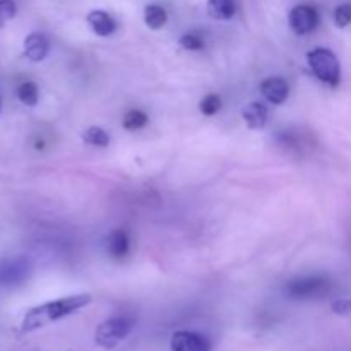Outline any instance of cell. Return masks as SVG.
I'll return each mask as SVG.
<instances>
[{"label":"cell","mask_w":351,"mask_h":351,"mask_svg":"<svg viewBox=\"0 0 351 351\" xmlns=\"http://www.w3.org/2000/svg\"><path fill=\"white\" fill-rule=\"evenodd\" d=\"M93 302L89 293H77L71 295V297L58 298V300L47 302V304L36 305V307L29 308L24 315L23 322H21V332H33L38 329L50 326L53 322L60 321V319L67 317V315L75 314L81 308L88 307Z\"/></svg>","instance_id":"cell-1"},{"label":"cell","mask_w":351,"mask_h":351,"mask_svg":"<svg viewBox=\"0 0 351 351\" xmlns=\"http://www.w3.org/2000/svg\"><path fill=\"white\" fill-rule=\"evenodd\" d=\"M307 64L315 77L329 86H338L341 79V67L339 60L329 48H314L307 53Z\"/></svg>","instance_id":"cell-2"},{"label":"cell","mask_w":351,"mask_h":351,"mask_svg":"<svg viewBox=\"0 0 351 351\" xmlns=\"http://www.w3.org/2000/svg\"><path fill=\"white\" fill-rule=\"evenodd\" d=\"M134 328V321L127 315L106 319L96 328L95 341L96 345L105 350H113L119 343H122L130 335Z\"/></svg>","instance_id":"cell-3"},{"label":"cell","mask_w":351,"mask_h":351,"mask_svg":"<svg viewBox=\"0 0 351 351\" xmlns=\"http://www.w3.org/2000/svg\"><path fill=\"white\" fill-rule=\"evenodd\" d=\"M283 291L291 300H312V298H321L328 293L329 281L321 276L297 278L287 283Z\"/></svg>","instance_id":"cell-4"},{"label":"cell","mask_w":351,"mask_h":351,"mask_svg":"<svg viewBox=\"0 0 351 351\" xmlns=\"http://www.w3.org/2000/svg\"><path fill=\"white\" fill-rule=\"evenodd\" d=\"M319 23H321V16H319L317 9L312 5H305V3L295 5L288 14V24L298 36H305V34L315 31Z\"/></svg>","instance_id":"cell-5"},{"label":"cell","mask_w":351,"mask_h":351,"mask_svg":"<svg viewBox=\"0 0 351 351\" xmlns=\"http://www.w3.org/2000/svg\"><path fill=\"white\" fill-rule=\"evenodd\" d=\"M171 351H211V343L202 335L192 331H177L170 339Z\"/></svg>","instance_id":"cell-6"},{"label":"cell","mask_w":351,"mask_h":351,"mask_svg":"<svg viewBox=\"0 0 351 351\" xmlns=\"http://www.w3.org/2000/svg\"><path fill=\"white\" fill-rule=\"evenodd\" d=\"M261 93L273 105H283L290 96V88L283 77L273 75V77H267L261 82Z\"/></svg>","instance_id":"cell-7"},{"label":"cell","mask_w":351,"mask_h":351,"mask_svg":"<svg viewBox=\"0 0 351 351\" xmlns=\"http://www.w3.org/2000/svg\"><path fill=\"white\" fill-rule=\"evenodd\" d=\"M86 19H88L89 27L95 31V34H98V36L101 38L112 36V34L117 31L115 19H113L108 12H105V10H99V9L91 10Z\"/></svg>","instance_id":"cell-8"},{"label":"cell","mask_w":351,"mask_h":351,"mask_svg":"<svg viewBox=\"0 0 351 351\" xmlns=\"http://www.w3.org/2000/svg\"><path fill=\"white\" fill-rule=\"evenodd\" d=\"M50 50V43L48 38L41 33H31L27 34L24 40V55L29 58L31 62H41L48 55Z\"/></svg>","instance_id":"cell-9"},{"label":"cell","mask_w":351,"mask_h":351,"mask_svg":"<svg viewBox=\"0 0 351 351\" xmlns=\"http://www.w3.org/2000/svg\"><path fill=\"white\" fill-rule=\"evenodd\" d=\"M267 106L261 101H252L242 110V119L247 127L252 130H261L267 123Z\"/></svg>","instance_id":"cell-10"},{"label":"cell","mask_w":351,"mask_h":351,"mask_svg":"<svg viewBox=\"0 0 351 351\" xmlns=\"http://www.w3.org/2000/svg\"><path fill=\"white\" fill-rule=\"evenodd\" d=\"M130 240L129 233L125 230H113L108 237H106V252L113 259H123L129 254Z\"/></svg>","instance_id":"cell-11"},{"label":"cell","mask_w":351,"mask_h":351,"mask_svg":"<svg viewBox=\"0 0 351 351\" xmlns=\"http://www.w3.org/2000/svg\"><path fill=\"white\" fill-rule=\"evenodd\" d=\"M235 0H208V14L213 19L228 21L235 16Z\"/></svg>","instance_id":"cell-12"},{"label":"cell","mask_w":351,"mask_h":351,"mask_svg":"<svg viewBox=\"0 0 351 351\" xmlns=\"http://www.w3.org/2000/svg\"><path fill=\"white\" fill-rule=\"evenodd\" d=\"M27 273V266L24 261H9L0 269V283H17Z\"/></svg>","instance_id":"cell-13"},{"label":"cell","mask_w":351,"mask_h":351,"mask_svg":"<svg viewBox=\"0 0 351 351\" xmlns=\"http://www.w3.org/2000/svg\"><path fill=\"white\" fill-rule=\"evenodd\" d=\"M144 23L149 29H161L165 24L168 23V14L167 10L161 5H156V3H151L144 9Z\"/></svg>","instance_id":"cell-14"},{"label":"cell","mask_w":351,"mask_h":351,"mask_svg":"<svg viewBox=\"0 0 351 351\" xmlns=\"http://www.w3.org/2000/svg\"><path fill=\"white\" fill-rule=\"evenodd\" d=\"M82 141L89 146L95 147H108L110 134L101 127H89L82 132Z\"/></svg>","instance_id":"cell-15"},{"label":"cell","mask_w":351,"mask_h":351,"mask_svg":"<svg viewBox=\"0 0 351 351\" xmlns=\"http://www.w3.org/2000/svg\"><path fill=\"white\" fill-rule=\"evenodd\" d=\"M147 115L143 112V110H129V112L123 115L122 119V125L125 130H132V132H136V130H141L143 127H146L147 123Z\"/></svg>","instance_id":"cell-16"},{"label":"cell","mask_w":351,"mask_h":351,"mask_svg":"<svg viewBox=\"0 0 351 351\" xmlns=\"http://www.w3.org/2000/svg\"><path fill=\"white\" fill-rule=\"evenodd\" d=\"M17 98L23 105L26 106H34L38 103V98H40V89L34 82L26 81L17 88Z\"/></svg>","instance_id":"cell-17"},{"label":"cell","mask_w":351,"mask_h":351,"mask_svg":"<svg viewBox=\"0 0 351 351\" xmlns=\"http://www.w3.org/2000/svg\"><path fill=\"white\" fill-rule=\"evenodd\" d=\"M199 110H201L202 115L206 117L216 115V113L221 110V98H219L218 95H215V93L206 95L204 98L201 99V103H199Z\"/></svg>","instance_id":"cell-18"},{"label":"cell","mask_w":351,"mask_h":351,"mask_svg":"<svg viewBox=\"0 0 351 351\" xmlns=\"http://www.w3.org/2000/svg\"><path fill=\"white\" fill-rule=\"evenodd\" d=\"M178 45H180V47L187 51H199L204 48V41H202V38L197 36V34H194V33H187V34H184V36H180Z\"/></svg>","instance_id":"cell-19"},{"label":"cell","mask_w":351,"mask_h":351,"mask_svg":"<svg viewBox=\"0 0 351 351\" xmlns=\"http://www.w3.org/2000/svg\"><path fill=\"white\" fill-rule=\"evenodd\" d=\"M335 24L338 27H346L351 24V3H341L335 9Z\"/></svg>","instance_id":"cell-20"},{"label":"cell","mask_w":351,"mask_h":351,"mask_svg":"<svg viewBox=\"0 0 351 351\" xmlns=\"http://www.w3.org/2000/svg\"><path fill=\"white\" fill-rule=\"evenodd\" d=\"M17 7L14 0H0V27L5 26L10 19H14Z\"/></svg>","instance_id":"cell-21"},{"label":"cell","mask_w":351,"mask_h":351,"mask_svg":"<svg viewBox=\"0 0 351 351\" xmlns=\"http://www.w3.org/2000/svg\"><path fill=\"white\" fill-rule=\"evenodd\" d=\"M331 311L339 317H345L351 321V300L350 298H339L331 304Z\"/></svg>","instance_id":"cell-22"},{"label":"cell","mask_w":351,"mask_h":351,"mask_svg":"<svg viewBox=\"0 0 351 351\" xmlns=\"http://www.w3.org/2000/svg\"><path fill=\"white\" fill-rule=\"evenodd\" d=\"M0 108H2V101H0Z\"/></svg>","instance_id":"cell-23"}]
</instances>
